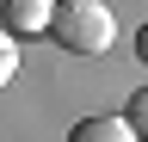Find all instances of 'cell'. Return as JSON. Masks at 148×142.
I'll use <instances>...</instances> for the list:
<instances>
[{
    "label": "cell",
    "instance_id": "obj_1",
    "mask_svg": "<svg viewBox=\"0 0 148 142\" xmlns=\"http://www.w3.org/2000/svg\"><path fill=\"white\" fill-rule=\"evenodd\" d=\"M49 37L68 56H105L117 43V19L105 12V0H56L49 12Z\"/></svg>",
    "mask_w": 148,
    "mask_h": 142
},
{
    "label": "cell",
    "instance_id": "obj_2",
    "mask_svg": "<svg viewBox=\"0 0 148 142\" xmlns=\"http://www.w3.org/2000/svg\"><path fill=\"white\" fill-rule=\"evenodd\" d=\"M49 12H56V0H0V19H6L12 37H37V31H49Z\"/></svg>",
    "mask_w": 148,
    "mask_h": 142
},
{
    "label": "cell",
    "instance_id": "obj_3",
    "mask_svg": "<svg viewBox=\"0 0 148 142\" xmlns=\"http://www.w3.org/2000/svg\"><path fill=\"white\" fill-rule=\"evenodd\" d=\"M68 142H142L136 136V123H130V117H80V123H74V130H68Z\"/></svg>",
    "mask_w": 148,
    "mask_h": 142
},
{
    "label": "cell",
    "instance_id": "obj_4",
    "mask_svg": "<svg viewBox=\"0 0 148 142\" xmlns=\"http://www.w3.org/2000/svg\"><path fill=\"white\" fill-rule=\"evenodd\" d=\"M12 74H18V43H12V31L0 25V86H6Z\"/></svg>",
    "mask_w": 148,
    "mask_h": 142
},
{
    "label": "cell",
    "instance_id": "obj_5",
    "mask_svg": "<svg viewBox=\"0 0 148 142\" xmlns=\"http://www.w3.org/2000/svg\"><path fill=\"white\" fill-rule=\"evenodd\" d=\"M123 117L136 123V136H148V86H142V93H136V99L123 105Z\"/></svg>",
    "mask_w": 148,
    "mask_h": 142
},
{
    "label": "cell",
    "instance_id": "obj_6",
    "mask_svg": "<svg viewBox=\"0 0 148 142\" xmlns=\"http://www.w3.org/2000/svg\"><path fill=\"white\" fill-rule=\"evenodd\" d=\"M136 56H142V68H148V25L136 31Z\"/></svg>",
    "mask_w": 148,
    "mask_h": 142
},
{
    "label": "cell",
    "instance_id": "obj_7",
    "mask_svg": "<svg viewBox=\"0 0 148 142\" xmlns=\"http://www.w3.org/2000/svg\"><path fill=\"white\" fill-rule=\"evenodd\" d=\"M142 142H148V136H142Z\"/></svg>",
    "mask_w": 148,
    "mask_h": 142
}]
</instances>
